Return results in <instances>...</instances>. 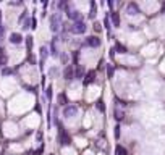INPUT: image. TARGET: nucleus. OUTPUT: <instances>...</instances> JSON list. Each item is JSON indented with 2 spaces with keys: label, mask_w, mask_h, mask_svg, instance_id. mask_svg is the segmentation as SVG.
<instances>
[{
  "label": "nucleus",
  "mask_w": 165,
  "mask_h": 155,
  "mask_svg": "<svg viewBox=\"0 0 165 155\" xmlns=\"http://www.w3.org/2000/svg\"><path fill=\"white\" fill-rule=\"evenodd\" d=\"M84 45H89V47H99V45H100V39H99V37H95V36H91V37L86 39Z\"/></svg>",
  "instance_id": "0eeeda50"
},
{
  "label": "nucleus",
  "mask_w": 165,
  "mask_h": 155,
  "mask_svg": "<svg viewBox=\"0 0 165 155\" xmlns=\"http://www.w3.org/2000/svg\"><path fill=\"white\" fill-rule=\"evenodd\" d=\"M49 73H50V76H57L58 75V70H57V68H50Z\"/></svg>",
  "instance_id": "bb28decb"
},
{
  "label": "nucleus",
  "mask_w": 165,
  "mask_h": 155,
  "mask_svg": "<svg viewBox=\"0 0 165 155\" xmlns=\"http://www.w3.org/2000/svg\"><path fill=\"white\" fill-rule=\"evenodd\" d=\"M104 24H105V29H109L110 31V21H109V16L104 20Z\"/></svg>",
  "instance_id": "cd10ccee"
},
{
  "label": "nucleus",
  "mask_w": 165,
  "mask_h": 155,
  "mask_svg": "<svg viewBox=\"0 0 165 155\" xmlns=\"http://www.w3.org/2000/svg\"><path fill=\"white\" fill-rule=\"evenodd\" d=\"M47 55H49V50H47V47H40V60H42V63H44V60L47 58Z\"/></svg>",
  "instance_id": "ddd939ff"
},
{
  "label": "nucleus",
  "mask_w": 165,
  "mask_h": 155,
  "mask_svg": "<svg viewBox=\"0 0 165 155\" xmlns=\"http://www.w3.org/2000/svg\"><path fill=\"white\" fill-rule=\"evenodd\" d=\"M60 26H62V18L58 13L50 16V31H52V32H58V31H60Z\"/></svg>",
  "instance_id": "7ed1b4c3"
},
{
  "label": "nucleus",
  "mask_w": 165,
  "mask_h": 155,
  "mask_svg": "<svg viewBox=\"0 0 165 155\" xmlns=\"http://www.w3.org/2000/svg\"><path fill=\"white\" fill-rule=\"evenodd\" d=\"M123 116H125V115H123V111H120V110H115V118H117V120H121Z\"/></svg>",
  "instance_id": "393cba45"
},
{
  "label": "nucleus",
  "mask_w": 165,
  "mask_h": 155,
  "mask_svg": "<svg viewBox=\"0 0 165 155\" xmlns=\"http://www.w3.org/2000/svg\"><path fill=\"white\" fill-rule=\"evenodd\" d=\"M94 79H95V71H89V73L84 76V79H83V84L87 86V84H91V82H92Z\"/></svg>",
  "instance_id": "9d476101"
},
{
  "label": "nucleus",
  "mask_w": 165,
  "mask_h": 155,
  "mask_svg": "<svg viewBox=\"0 0 165 155\" xmlns=\"http://www.w3.org/2000/svg\"><path fill=\"white\" fill-rule=\"evenodd\" d=\"M26 45H28V50L32 49V37H31V36H28V37H26Z\"/></svg>",
  "instance_id": "412c9836"
},
{
  "label": "nucleus",
  "mask_w": 165,
  "mask_h": 155,
  "mask_svg": "<svg viewBox=\"0 0 165 155\" xmlns=\"http://www.w3.org/2000/svg\"><path fill=\"white\" fill-rule=\"evenodd\" d=\"M36 23H37V21H36V18H31V28H32V29L36 28Z\"/></svg>",
  "instance_id": "c756f323"
},
{
  "label": "nucleus",
  "mask_w": 165,
  "mask_h": 155,
  "mask_svg": "<svg viewBox=\"0 0 165 155\" xmlns=\"http://www.w3.org/2000/svg\"><path fill=\"white\" fill-rule=\"evenodd\" d=\"M95 105H97V108H99L100 111L105 110V105H104V102H102V100H97V102H95Z\"/></svg>",
  "instance_id": "4be33fe9"
},
{
  "label": "nucleus",
  "mask_w": 165,
  "mask_h": 155,
  "mask_svg": "<svg viewBox=\"0 0 165 155\" xmlns=\"http://www.w3.org/2000/svg\"><path fill=\"white\" fill-rule=\"evenodd\" d=\"M57 125H58V121H57ZM58 139H60V144L62 145H70L71 144V137L68 136V133H66L65 129H63V126L58 125Z\"/></svg>",
  "instance_id": "f03ea898"
},
{
  "label": "nucleus",
  "mask_w": 165,
  "mask_h": 155,
  "mask_svg": "<svg viewBox=\"0 0 165 155\" xmlns=\"http://www.w3.org/2000/svg\"><path fill=\"white\" fill-rule=\"evenodd\" d=\"M52 90H54V89H52V86H49V87H47V89H45V95H47V99H52V95H54V92H52Z\"/></svg>",
  "instance_id": "aec40b11"
},
{
  "label": "nucleus",
  "mask_w": 165,
  "mask_h": 155,
  "mask_svg": "<svg viewBox=\"0 0 165 155\" xmlns=\"http://www.w3.org/2000/svg\"><path fill=\"white\" fill-rule=\"evenodd\" d=\"M58 100H60V104L63 105V104H65V95H63V94H60V95H58Z\"/></svg>",
  "instance_id": "c85d7f7f"
},
{
  "label": "nucleus",
  "mask_w": 165,
  "mask_h": 155,
  "mask_svg": "<svg viewBox=\"0 0 165 155\" xmlns=\"http://www.w3.org/2000/svg\"><path fill=\"white\" fill-rule=\"evenodd\" d=\"M66 16H68L70 20H73L75 23L81 21V13H80L78 10H71L70 7H66Z\"/></svg>",
  "instance_id": "20e7f679"
},
{
  "label": "nucleus",
  "mask_w": 165,
  "mask_h": 155,
  "mask_svg": "<svg viewBox=\"0 0 165 155\" xmlns=\"http://www.w3.org/2000/svg\"><path fill=\"white\" fill-rule=\"evenodd\" d=\"M13 73V70L11 68H8V66H3V70H2V75L3 76H8V75H11Z\"/></svg>",
  "instance_id": "6ab92c4d"
},
{
  "label": "nucleus",
  "mask_w": 165,
  "mask_h": 155,
  "mask_svg": "<svg viewBox=\"0 0 165 155\" xmlns=\"http://www.w3.org/2000/svg\"><path fill=\"white\" fill-rule=\"evenodd\" d=\"M76 113H78V107H76V105H66V107H63V116H65V118L75 116Z\"/></svg>",
  "instance_id": "39448f33"
},
{
  "label": "nucleus",
  "mask_w": 165,
  "mask_h": 155,
  "mask_svg": "<svg viewBox=\"0 0 165 155\" xmlns=\"http://www.w3.org/2000/svg\"><path fill=\"white\" fill-rule=\"evenodd\" d=\"M113 136H115V139H120V126H115V131H113Z\"/></svg>",
  "instance_id": "b1692460"
},
{
  "label": "nucleus",
  "mask_w": 165,
  "mask_h": 155,
  "mask_svg": "<svg viewBox=\"0 0 165 155\" xmlns=\"http://www.w3.org/2000/svg\"><path fill=\"white\" fill-rule=\"evenodd\" d=\"M113 73H115L113 66H112V65H107V76H109V78H113Z\"/></svg>",
  "instance_id": "f3484780"
},
{
  "label": "nucleus",
  "mask_w": 165,
  "mask_h": 155,
  "mask_svg": "<svg viewBox=\"0 0 165 155\" xmlns=\"http://www.w3.org/2000/svg\"><path fill=\"white\" fill-rule=\"evenodd\" d=\"M50 55H54V57L58 55V52H57V49H55V39H54V42H52V45H50Z\"/></svg>",
  "instance_id": "dca6fc26"
},
{
  "label": "nucleus",
  "mask_w": 165,
  "mask_h": 155,
  "mask_svg": "<svg viewBox=\"0 0 165 155\" xmlns=\"http://www.w3.org/2000/svg\"><path fill=\"white\" fill-rule=\"evenodd\" d=\"M63 78H65L66 81H71V79H75V70H73V66L68 65L63 70Z\"/></svg>",
  "instance_id": "423d86ee"
},
{
  "label": "nucleus",
  "mask_w": 165,
  "mask_h": 155,
  "mask_svg": "<svg viewBox=\"0 0 165 155\" xmlns=\"http://www.w3.org/2000/svg\"><path fill=\"white\" fill-rule=\"evenodd\" d=\"M86 29H87V26H86L84 21H78V23H75V24H71L68 28V31L71 34H84Z\"/></svg>",
  "instance_id": "f257e3e1"
},
{
  "label": "nucleus",
  "mask_w": 165,
  "mask_h": 155,
  "mask_svg": "<svg viewBox=\"0 0 165 155\" xmlns=\"http://www.w3.org/2000/svg\"><path fill=\"white\" fill-rule=\"evenodd\" d=\"M75 78L76 79H80V81H83V78H84V70H83V68H78V70L75 71Z\"/></svg>",
  "instance_id": "f8f14e48"
},
{
  "label": "nucleus",
  "mask_w": 165,
  "mask_h": 155,
  "mask_svg": "<svg viewBox=\"0 0 165 155\" xmlns=\"http://www.w3.org/2000/svg\"><path fill=\"white\" fill-rule=\"evenodd\" d=\"M110 18H112V23H113V26H115V28H118V26H120V15H118L117 11H112V13H110Z\"/></svg>",
  "instance_id": "9b49d317"
},
{
  "label": "nucleus",
  "mask_w": 165,
  "mask_h": 155,
  "mask_svg": "<svg viewBox=\"0 0 165 155\" xmlns=\"http://www.w3.org/2000/svg\"><path fill=\"white\" fill-rule=\"evenodd\" d=\"M117 155H128V150L121 145H117Z\"/></svg>",
  "instance_id": "4468645a"
},
{
  "label": "nucleus",
  "mask_w": 165,
  "mask_h": 155,
  "mask_svg": "<svg viewBox=\"0 0 165 155\" xmlns=\"http://www.w3.org/2000/svg\"><path fill=\"white\" fill-rule=\"evenodd\" d=\"M128 13H130V15H138V13H139V5L135 3V2H130V3H128Z\"/></svg>",
  "instance_id": "6e6552de"
},
{
  "label": "nucleus",
  "mask_w": 165,
  "mask_h": 155,
  "mask_svg": "<svg viewBox=\"0 0 165 155\" xmlns=\"http://www.w3.org/2000/svg\"><path fill=\"white\" fill-rule=\"evenodd\" d=\"M95 16V3L91 2V11H89V18H94Z\"/></svg>",
  "instance_id": "a211bd4d"
},
{
  "label": "nucleus",
  "mask_w": 165,
  "mask_h": 155,
  "mask_svg": "<svg viewBox=\"0 0 165 155\" xmlns=\"http://www.w3.org/2000/svg\"><path fill=\"white\" fill-rule=\"evenodd\" d=\"M10 42L11 44H21V42H23V36H21L20 32H11Z\"/></svg>",
  "instance_id": "1a4fd4ad"
},
{
  "label": "nucleus",
  "mask_w": 165,
  "mask_h": 155,
  "mask_svg": "<svg viewBox=\"0 0 165 155\" xmlns=\"http://www.w3.org/2000/svg\"><path fill=\"white\" fill-rule=\"evenodd\" d=\"M113 50H118V52H121V53H126V52H128V49H126L125 45H121L120 42L115 45V49H113Z\"/></svg>",
  "instance_id": "2eb2a0df"
},
{
  "label": "nucleus",
  "mask_w": 165,
  "mask_h": 155,
  "mask_svg": "<svg viewBox=\"0 0 165 155\" xmlns=\"http://www.w3.org/2000/svg\"><path fill=\"white\" fill-rule=\"evenodd\" d=\"M23 28H25V29L31 28V20H29V18H26V20H25V24H23Z\"/></svg>",
  "instance_id": "a878e982"
},
{
  "label": "nucleus",
  "mask_w": 165,
  "mask_h": 155,
  "mask_svg": "<svg viewBox=\"0 0 165 155\" xmlns=\"http://www.w3.org/2000/svg\"><path fill=\"white\" fill-rule=\"evenodd\" d=\"M7 61H8L7 55H3V53H0V65H7Z\"/></svg>",
  "instance_id": "5701e85b"
}]
</instances>
